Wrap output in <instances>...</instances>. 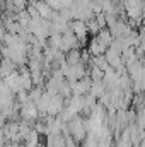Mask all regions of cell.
<instances>
[{"instance_id":"6da1fadb","label":"cell","mask_w":145,"mask_h":147,"mask_svg":"<svg viewBox=\"0 0 145 147\" xmlns=\"http://www.w3.org/2000/svg\"><path fill=\"white\" fill-rule=\"evenodd\" d=\"M70 29L73 31V34L77 36L79 41H80V39H85L87 33H89V26H87V22H85V21H80V19L73 21L72 24H70Z\"/></svg>"},{"instance_id":"7a4b0ae2","label":"cell","mask_w":145,"mask_h":147,"mask_svg":"<svg viewBox=\"0 0 145 147\" xmlns=\"http://www.w3.org/2000/svg\"><path fill=\"white\" fill-rule=\"evenodd\" d=\"M48 147H63V142L60 139V135H51L50 137V144Z\"/></svg>"}]
</instances>
